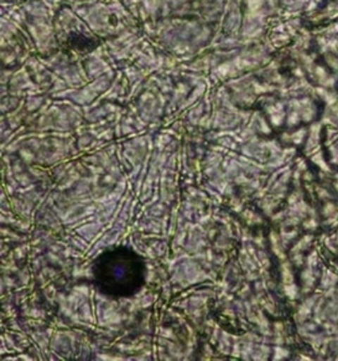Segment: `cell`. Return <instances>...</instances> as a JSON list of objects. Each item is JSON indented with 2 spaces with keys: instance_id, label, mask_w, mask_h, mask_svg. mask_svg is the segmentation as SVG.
I'll return each mask as SVG.
<instances>
[{
  "instance_id": "1",
  "label": "cell",
  "mask_w": 338,
  "mask_h": 361,
  "mask_svg": "<svg viewBox=\"0 0 338 361\" xmlns=\"http://www.w3.org/2000/svg\"><path fill=\"white\" fill-rule=\"evenodd\" d=\"M96 276L102 289L114 295H129L139 289L143 279L140 259L128 251H114L99 259Z\"/></svg>"
}]
</instances>
